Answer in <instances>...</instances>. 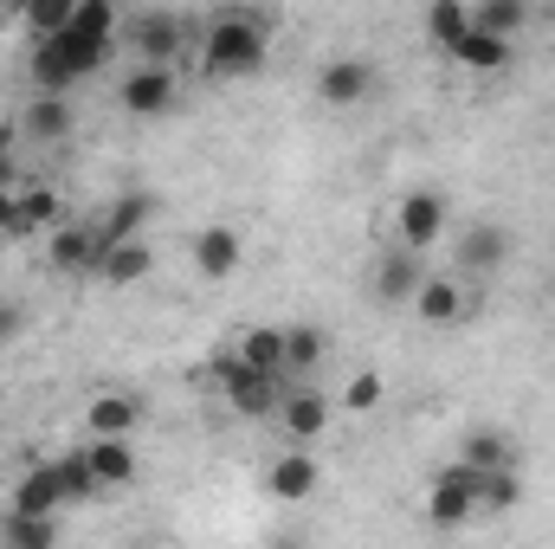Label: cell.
I'll return each instance as SVG.
<instances>
[{
  "label": "cell",
  "instance_id": "10",
  "mask_svg": "<svg viewBox=\"0 0 555 549\" xmlns=\"http://www.w3.org/2000/svg\"><path fill=\"white\" fill-rule=\"evenodd\" d=\"M72 498H65V478H59V459H46V465H33L20 485H13V518H59Z\"/></svg>",
  "mask_w": 555,
  "mask_h": 549
},
{
  "label": "cell",
  "instance_id": "27",
  "mask_svg": "<svg viewBox=\"0 0 555 549\" xmlns=\"http://www.w3.org/2000/svg\"><path fill=\"white\" fill-rule=\"evenodd\" d=\"M98 272L111 278V284H137V278L155 272V253H149V240H130V246H104V266Z\"/></svg>",
  "mask_w": 555,
  "mask_h": 549
},
{
  "label": "cell",
  "instance_id": "29",
  "mask_svg": "<svg viewBox=\"0 0 555 549\" xmlns=\"http://www.w3.org/2000/svg\"><path fill=\"white\" fill-rule=\"evenodd\" d=\"M517 498H524L517 472H478V518H504L517 511Z\"/></svg>",
  "mask_w": 555,
  "mask_h": 549
},
{
  "label": "cell",
  "instance_id": "31",
  "mask_svg": "<svg viewBox=\"0 0 555 549\" xmlns=\"http://www.w3.org/2000/svg\"><path fill=\"white\" fill-rule=\"evenodd\" d=\"M524 20H530V7H524V0H485V7H472V26H478V33H491V39H511Z\"/></svg>",
  "mask_w": 555,
  "mask_h": 549
},
{
  "label": "cell",
  "instance_id": "16",
  "mask_svg": "<svg viewBox=\"0 0 555 549\" xmlns=\"http://www.w3.org/2000/svg\"><path fill=\"white\" fill-rule=\"evenodd\" d=\"M459 465L465 472H517V446L498 426H472L465 446H459Z\"/></svg>",
  "mask_w": 555,
  "mask_h": 549
},
{
  "label": "cell",
  "instance_id": "4",
  "mask_svg": "<svg viewBox=\"0 0 555 549\" xmlns=\"http://www.w3.org/2000/svg\"><path fill=\"white\" fill-rule=\"evenodd\" d=\"M472 518H478V472L446 465V472L426 485V524H433V531H465Z\"/></svg>",
  "mask_w": 555,
  "mask_h": 549
},
{
  "label": "cell",
  "instance_id": "33",
  "mask_svg": "<svg viewBox=\"0 0 555 549\" xmlns=\"http://www.w3.org/2000/svg\"><path fill=\"white\" fill-rule=\"evenodd\" d=\"M343 408H349V413L382 408V375H375V369H362V375H356V382L343 388Z\"/></svg>",
  "mask_w": 555,
  "mask_h": 549
},
{
  "label": "cell",
  "instance_id": "23",
  "mask_svg": "<svg viewBox=\"0 0 555 549\" xmlns=\"http://www.w3.org/2000/svg\"><path fill=\"white\" fill-rule=\"evenodd\" d=\"M446 59H452V65H465V72H504V65H511V39H491V33H478V26H472Z\"/></svg>",
  "mask_w": 555,
  "mask_h": 549
},
{
  "label": "cell",
  "instance_id": "13",
  "mask_svg": "<svg viewBox=\"0 0 555 549\" xmlns=\"http://www.w3.org/2000/svg\"><path fill=\"white\" fill-rule=\"evenodd\" d=\"M46 259H52V272H98V266H104V233L72 220V227H59V233H52Z\"/></svg>",
  "mask_w": 555,
  "mask_h": 549
},
{
  "label": "cell",
  "instance_id": "25",
  "mask_svg": "<svg viewBox=\"0 0 555 549\" xmlns=\"http://www.w3.org/2000/svg\"><path fill=\"white\" fill-rule=\"evenodd\" d=\"M465 33H472V7H465V0H433V7H426V39H433L439 52H452Z\"/></svg>",
  "mask_w": 555,
  "mask_h": 549
},
{
  "label": "cell",
  "instance_id": "36",
  "mask_svg": "<svg viewBox=\"0 0 555 549\" xmlns=\"http://www.w3.org/2000/svg\"><path fill=\"white\" fill-rule=\"evenodd\" d=\"M20 330H26V310L13 297H0V343H20Z\"/></svg>",
  "mask_w": 555,
  "mask_h": 549
},
{
  "label": "cell",
  "instance_id": "6",
  "mask_svg": "<svg viewBox=\"0 0 555 549\" xmlns=\"http://www.w3.org/2000/svg\"><path fill=\"white\" fill-rule=\"evenodd\" d=\"M124 39H130V52H137L142 65H168L175 72V52L188 46V26L175 13H130L124 20Z\"/></svg>",
  "mask_w": 555,
  "mask_h": 549
},
{
  "label": "cell",
  "instance_id": "24",
  "mask_svg": "<svg viewBox=\"0 0 555 549\" xmlns=\"http://www.w3.org/2000/svg\"><path fill=\"white\" fill-rule=\"evenodd\" d=\"M155 214V201L149 194H124V201H111V214H104V246H130V240H142V220Z\"/></svg>",
  "mask_w": 555,
  "mask_h": 549
},
{
  "label": "cell",
  "instance_id": "11",
  "mask_svg": "<svg viewBox=\"0 0 555 549\" xmlns=\"http://www.w3.org/2000/svg\"><path fill=\"white\" fill-rule=\"evenodd\" d=\"M272 420L291 433V439H297V446H310V439H323V433H330L336 408H330V395H317V388H291V395L278 401Z\"/></svg>",
  "mask_w": 555,
  "mask_h": 549
},
{
  "label": "cell",
  "instance_id": "37",
  "mask_svg": "<svg viewBox=\"0 0 555 549\" xmlns=\"http://www.w3.org/2000/svg\"><path fill=\"white\" fill-rule=\"evenodd\" d=\"M142 549H155V544H142Z\"/></svg>",
  "mask_w": 555,
  "mask_h": 549
},
{
  "label": "cell",
  "instance_id": "5",
  "mask_svg": "<svg viewBox=\"0 0 555 549\" xmlns=\"http://www.w3.org/2000/svg\"><path fill=\"white\" fill-rule=\"evenodd\" d=\"M395 227H401V253H433L439 240H446V194L439 188H414V194H401V207H395Z\"/></svg>",
  "mask_w": 555,
  "mask_h": 549
},
{
  "label": "cell",
  "instance_id": "20",
  "mask_svg": "<svg viewBox=\"0 0 555 549\" xmlns=\"http://www.w3.org/2000/svg\"><path fill=\"white\" fill-rule=\"evenodd\" d=\"M233 349H240V362H246V369H259V375L284 382V330H278V323H253Z\"/></svg>",
  "mask_w": 555,
  "mask_h": 549
},
{
  "label": "cell",
  "instance_id": "18",
  "mask_svg": "<svg viewBox=\"0 0 555 549\" xmlns=\"http://www.w3.org/2000/svg\"><path fill=\"white\" fill-rule=\"evenodd\" d=\"M137 395H98L91 408H85V426H91V439H130L137 433Z\"/></svg>",
  "mask_w": 555,
  "mask_h": 549
},
{
  "label": "cell",
  "instance_id": "17",
  "mask_svg": "<svg viewBox=\"0 0 555 549\" xmlns=\"http://www.w3.org/2000/svg\"><path fill=\"white\" fill-rule=\"evenodd\" d=\"M426 284V266H420L414 253H382V266H375V297L382 304H414V291Z\"/></svg>",
  "mask_w": 555,
  "mask_h": 549
},
{
  "label": "cell",
  "instance_id": "34",
  "mask_svg": "<svg viewBox=\"0 0 555 549\" xmlns=\"http://www.w3.org/2000/svg\"><path fill=\"white\" fill-rule=\"evenodd\" d=\"M59 478H65V498H72V505L98 498V485H91V472H85V459H78V452H72V459H59Z\"/></svg>",
  "mask_w": 555,
  "mask_h": 549
},
{
  "label": "cell",
  "instance_id": "3",
  "mask_svg": "<svg viewBox=\"0 0 555 549\" xmlns=\"http://www.w3.org/2000/svg\"><path fill=\"white\" fill-rule=\"evenodd\" d=\"M214 382H220L227 408L246 413V420H266V413H278V401H284V382L259 375V369H246L240 349H220V356H214Z\"/></svg>",
  "mask_w": 555,
  "mask_h": 549
},
{
  "label": "cell",
  "instance_id": "26",
  "mask_svg": "<svg viewBox=\"0 0 555 549\" xmlns=\"http://www.w3.org/2000/svg\"><path fill=\"white\" fill-rule=\"evenodd\" d=\"M59 214H65L59 188H46V181H20V227H26V233H33V227H52V233H59Z\"/></svg>",
  "mask_w": 555,
  "mask_h": 549
},
{
  "label": "cell",
  "instance_id": "2",
  "mask_svg": "<svg viewBox=\"0 0 555 549\" xmlns=\"http://www.w3.org/2000/svg\"><path fill=\"white\" fill-rule=\"evenodd\" d=\"M104 59H111V46H85V39L59 33V39H39L33 46L26 72H33V85L46 98H72V85H85L91 72H104Z\"/></svg>",
  "mask_w": 555,
  "mask_h": 549
},
{
  "label": "cell",
  "instance_id": "7",
  "mask_svg": "<svg viewBox=\"0 0 555 549\" xmlns=\"http://www.w3.org/2000/svg\"><path fill=\"white\" fill-rule=\"evenodd\" d=\"M117 104H124L130 117H162V111L181 104V78H175L168 65H137V72L117 85Z\"/></svg>",
  "mask_w": 555,
  "mask_h": 549
},
{
  "label": "cell",
  "instance_id": "35",
  "mask_svg": "<svg viewBox=\"0 0 555 549\" xmlns=\"http://www.w3.org/2000/svg\"><path fill=\"white\" fill-rule=\"evenodd\" d=\"M0 233L26 240V227H20V188H0Z\"/></svg>",
  "mask_w": 555,
  "mask_h": 549
},
{
  "label": "cell",
  "instance_id": "12",
  "mask_svg": "<svg viewBox=\"0 0 555 549\" xmlns=\"http://www.w3.org/2000/svg\"><path fill=\"white\" fill-rule=\"evenodd\" d=\"M188 259H194V272H201V278H233V272H240V259H246V240H240L227 220H214V227H201V233H194Z\"/></svg>",
  "mask_w": 555,
  "mask_h": 549
},
{
  "label": "cell",
  "instance_id": "1",
  "mask_svg": "<svg viewBox=\"0 0 555 549\" xmlns=\"http://www.w3.org/2000/svg\"><path fill=\"white\" fill-rule=\"evenodd\" d=\"M266 46H272V26L259 13H220L201 39V65L214 78H246L266 65Z\"/></svg>",
  "mask_w": 555,
  "mask_h": 549
},
{
  "label": "cell",
  "instance_id": "21",
  "mask_svg": "<svg viewBox=\"0 0 555 549\" xmlns=\"http://www.w3.org/2000/svg\"><path fill=\"white\" fill-rule=\"evenodd\" d=\"M414 310L426 317V323H459V317H465V284L426 272V284L414 291Z\"/></svg>",
  "mask_w": 555,
  "mask_h": 549
},
{
  "label": "cell",
  "instance_id": "9",
  "mask_svg": "<svg viewBox=\"0 0 555 549\" xmlns=\"http://www.w3.org/2000/svg\"><path fill=\"white\" fill-rule=\"evenodd\" d=\"M369 91H375V65H369V59H330V65L317 72V98H323L330 111H356Z\"/></svg>",
  "mask_w": 555,
  "mask_h": 549
},
{
  "label": "cell",
  "instance_id": "22",
  "mask_svg": "<svg viewBox=\"0 0 555 549\" xmlns=\"http://www.w3.org/2000/svg\"><path fill=\"white\" fill-rule=\"evenodd\" d=\"M72 39H85V46H111L117 52V33H124V13L111 7V0H78V13H72V26H65Z\"/></svg>",
  "mask_w": 555,
  "mask_h": 549
},
{
  "label": "cell",
  "instance_id": "30",
  "mask_svg": "<svg viewBox=\"0 0 555 549\" xmlns=\"http://www.w3.org/2000/svg\"><path fill=\"white\" fill-rule=\"evenodd\" d=\"M0 544L7 549H59V518H13V511H7Z\"/></svg>",
  "mask_w": 555,
  "mask_h": 549
},
{
  "label": "cell",
  "instance_id": "8",
  "mask_svg": "<svg viewBox=\"0 0 555 549\" xmlns=\"http://www.w3.org/2000/svg\"><path fill=\"white\" fill-rule=\"evenodd\" d=\"M317 485H323V465L310 459V446H291L266 465V491L278 505H304V498H317Z\"/></svg>",
  "mask_w": 555,
  "mask_h": 549
},
{
  "label": "cell",
  "instance_id": "19",
  "mask_svg": "<svg viewBox=\"0 0 555 549\" xmlns=\"http://www.w3.org/2000/svg\"><path fill=\"white\" fill-rule=\"evenodd\" d=\"M72 124H78L72 98H46V91H39V98L26 104V117H20V130H26L33 142H65L72 137Z\"/></svg>",
  "mask_w": 555,
  "mask_h": 549
},
{
  "label": "cell",
  "instance_id": "14",
  "mask_svg": "<svg viewBox=\"0 0 555 549\" xmlns=\"http://www.w3.org/2000/svg\"><path fill=\"white\" fill-rule=\"evenodd\" d=\"M78 459H85V472H91V485H98V491H111V485H130V478H137V446H130V439H91Z\"/></svg>",
  "mask_w": 555,
  "mask_h": 549
},
{
  "label": "cell",
  "instance_id": "15",
  "mask_svg": "<svg viewBox=\"0 0 555 549\" xmlns=\"http://www.w3.org/2000/svg\"><path fill=\"white\" fill-rule=\"evenodd\" d=\"M504 259H511V233H504L498 220H478V227H465V233H459V266H465V272L491 278Z\"/></svg>",
  "mask_w": 555,
  "mask_h": 549
},
{
  "label": "cell",
  "instance_id": "32",
  "mask_svg": "<svg viewBox=\"0 0 555 549\" xmlns=\"http://www.w3.org/2000/svg\"><path fill=\"white\" fill-rule=\"evenodd\" d=\"M72 13H78V0H33V7H26L33 46H39V39H59V33L72 26Z\"/></svg>",
  "mask_w": 555,
  "mask_h": 549
},
{
  "label": "cell",
  "instance_id": "28",
  "mask_svg": "<svg viewBox=\"0 0 555 549\" xmlns=\"http://www.w3.org/2000/svg\"><path fill=\"white\" fill-rule=\"evenodd\" d=\"M330 356V343H323V330H310V323H297V330H284V375H310L317 362Z\"/></svg>",
  "mask_w": 555,
  "mask_h": 549
}]
</instances>
